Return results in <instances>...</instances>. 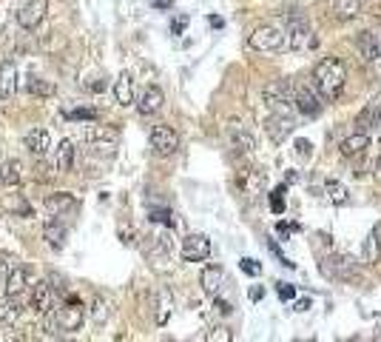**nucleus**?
<instances>
[{"label": "nucleus", "mask_w": 381, "mask_h": 342, "mask_svg": "<svg viewBox=\"0 0 381 342\" xmlns=\"http://www.w3.org/2000/svg\"><path fill=\"white\" fill-rule=\"evenodd\" d=\"M43 240L51 245L54 251H63L66 249V240H69V228L63 220H49L43 228Z\"/></svg>", "instance_id": "aec40b11"}, {"label": "nucleus", "mask_w": 381, "mask_h": 342, "mask_svg": "<svg viewBox=\"0 0 381 342\" xmlns=\"http://www.w3.org/2000/svg\"><path fill=\"white\" fill-rule=\"evenodd\" d=\"M34 171H37V180H49V177H51V174H49V166H43V163L37 166Z\"/></svg>", "instance_id": "79ce46f5"}, {"label": "nucleus", "mask_w": 381, "mask_h": 342, "mask_svg": "<svg viewBox=\"0 0 381 342\" xmlns=\"http://www.w3.org/2000/svg\"><path fill=\"white\" fill-rule=\"evenodd\" d=\"M271 212L273 214H284V185H279V188L271 192Z\"/></svg>", "instance_id": "f704fd0d"}, {"label": "nucleus", "mask_w": 381, "mask_h": 342, "mask_svg": "<svg viewBox=\"0 0 381 342\" xmlns=\"http://www.w3.org/2000/svg\"><path fill=\"white\" fill-rule=\"evenodd\" d=\"M29 288V271L23 269V265H17V269H12L6 274V282H3V294L6 297H23Z\"/></svg>", "instance_id": "6ab92c4d"}, {"label": "nucleus", "mask_w": 381, "mask_h": 342, "mask_svg": "<svg viewBox=\"0 0 381 342\" xmlns=\"http://www.w3.org/2000/svg\"><path fill=\"white\" fill-rule=\"evenodd\" d=\"M239 269L247 274V277H259V271H262V265L256 262V260H251V257H245L242 262H239Z\"/></svg>", "instance_id": "c9c22d12"}, {"label": "nucleus", "mask_w": 381, "mask_h": 342, "mask_svg": "<svg viewBox=\"0 0 381 342\" xmlns=\"http://www.w3.org/2000/svg\"><path fill=\"white\" fill-rule=\"evenodd\" d=\"M378 174H381V157H378Z\"/></svg>", "instance_id": "09e8293b"}, {"label": "nucleus", "mask_w": 381, "mask_h": 342, "mask_svg": "<svg viewBox=\"0 0 381 342\" xmlns=\"http://www.w3.org/2000/svg\"><path fill=\"white\" fill-rule=\"evenodd\" d=\"M77 208H80L77 197L69 194V192H57V194L46 197V212L51 214V220H63L66 223V217H71Z\"/></svg>", "instance_id": "1a4fd4ad"}, {"label": "nucleus", "mask_w": 381, "mask_h": 342, "mask_svg": "<svg viewBox=\"0 0 381 342\" xmlns=\"http://www.w3.org/2000/svg\"><path fill=\"white\" fill-rule=\"evenodd\" d=\"M321 271H325L328 277H333V280H353L356 277V265L345 254H333V257L325 260V269H321Z\"/></svg>", "instance_id": "ddd939ff"}, {"label": "nucleus", "mask_w": 381, "mask_h": 342, "mask_svg": "<svg viewBox=\"0 0 381 342\" xmlns=\"http://www.w3.org/2000/svg\"><path fill=\"white\" fill-rule=\"evenodd\" d=\"M313 155V143L310 140H296V157L299 160H310Z\"/></svg>", "instance_id": "e433bc0d"}, {"label": "nucleus", "mask_w": 381, "mask_h": 342, "mask_svg": "<svg viewBox=\"0 0 381 342\" xmlns=\"http://www.w3.org/2000/svg\"><path fill=\"white\" fill-rule=\"evenodd\" d=\"M247 46L254 52H282L288 49V29L279 23H259L247 37Z\"/></svg>", "instance_id": "f03ea898"}, {"label": "nucleus", "mask_w": 381, "mask_h": 342, "mask_svg": "<svg viewBox=\"0 0 381 342\" xmlns=\"http://www.w3.org/2000/svg\"><path fill=\"white\" fill-rule=\"evenodd\" d=\"M185 23H188V17H177V21H174V32L180 34V32L185 29Z\"/></svg>", "instance_id": "37998d69"}, {"label": "nucleus", "mask_w": 381, "mask_h": 342, "mask_svg": "<svg viewBox=\"0 0 381 342\" xmlns=\"http://www.w3.org/2000/svg\"><path fill=\"white\" fill-rule=\"evenodd\" d=\"M151 220H154V223H162V225H174L168 208H154V212H151Z\"/></svg>", "instance_id": "58836bf2"}, {"label": "nucleus", "mask_w": 381, "mask_h": 342, "mask_svg": "<svg viewBox=\"0 0 381 342\" xmlns=\"http://www.w3.org/2000/svg\"><path fill=\"white\" fill-rule=\"evenodd\" d=\"M26 91L32 94V98H54V91L57 86L51 80H43V78H26Z\"/></svg>", "instance_id": "c85d7f7f"}, {"label": "nucleus", "mask_w": 381, "mask_h": 342, "mask_svg": "<svg viewBox=\"0 0 381 342\" xmlns=\"http://www.w3.org/2000/svg\"><path fill=\"white\" fill-rule=\"evenodd\" d=\"M199 282H202V291L205 294L219 297L222 288H225V271L219 269V265H208V269L202 271V277H199Z\"/></svg>", "instance_id": "412c9836"}, {"label": "nucleus", "mask_w": 381, "mask_h": 342, "mask_svg": "<svg viewBox=\"0 0 381 342\" xmlns=\"http://www.w3.org/2000/svg\"><path fill=\"white\" fill-rule=\"evenodd\" d=\"M313 86L319 89V94L328 103L339 100L341 91H345V86H347V63L341 60V57H333V54L321 57V60L316 63V69H313Z\"/></svg>", "instance_id": "f257e3e1"}, {"label": "nucleus", "mask_w": 381, "mask_h": 342, "mask_svg": "<svg viewBox=\"0 0 381 342\" xmlns=\"http://www.w3.org/2000/svg\"><path fill=\"white\" fill-rule=\"evenodd\" d=\"M108 302L103 299V297H94V302H91V317H94V322H97V326H103V322L108 319Z\"/></svg>", "instance_id": "473e14b6"}, {"label": "nucleus", "mask_w": 381, "mask_h": 342, "mask_svg": "<svg viewBox=\"0 0 381 342\" xmlns=\"http://www.w3.org/2000/svg\"><path fill=\"white\" fill-rule=\"evenodd\" d=\"M365 260L367 262H381V223L373 228L365 240Z\"/></svg>", "instance_id": "cd10ccee"}, {"label": "nucleus", "mask_w": 381, "mask_h": 342, "mask_svg": "<svg viewBox=\"0 0 381 342\" xmlns=\"http://www.w3.org/2000/svg\"><path fill=\"white\" fill-rule=\"evenodd\" d=\"M231 143L236 151H242V155H254L256 151V137L247 128H242L239 123H236V128H231Z\"/></svg>", "instance_id": "a878e982"}, {"label": "nucleus", "mask_w": 381, "mask_h": 342, "mask_svg": "<svg viewBox=\"0 0 381 342\" xmlns=\"http://www.w3.org/2000/svg\"><path fill=\"white\" fill-rule=\"evenodd\" d=\"M356 46H358V52H361L365 60H378V57H381V43H378V37L373 32H361L356 37Z\"/></svg>", "instance_id": "393cba45"}, {"label": "nucleus", "mask_w": 381, "mask_h": 342, "mask_svg": "<svg viewBox=\"0 0 381 342\" xmlns=\"http://www.w3.org/2000/svg\"><path fill=\"white\" fill-rule=\"evenodd\" d=\"M46 12H49V0H21V6H17V23L26 32H34L46 21Z\"/></svg>", "instance_id": "6e6552de"}, {"label": "nucleus", "mask_w": 381, "mask_h": 342, "mask_svg": "<svg viewBox=\"0 0 381 342\" xmlns=\"http://www.w3.org/2000/svg\"><path fill=\"white\" fill-rule=\"evenodd\" d=\"M23 143H26V148L32 151L34 157H46L49 151H51V135H49L46 128H29Z\"/></svg>", "instance_id": "f3484780"}, {"label": "nucleus", "mask_w": 381, "mask_h": 342, "mask_svg": "<svg viewBox=\"0 0 381 342\" xmlns=\"http://www.w3.org/2000/svg\"><path fill=\"white\" fill-rule=\"evenodd\" d=\"M114 100L120 106H131L134 103V80H131V74L123 71L117 80H114Z\"/></svg>", "instance_id": "4be33fe9"}, {"label": "nucleus", "mask_w": 381, "mask_h": 342, "mask_svg": "<svg viewBox=\"0 0 381 342\" xmlns=\"http://www.w3.org/2000/svg\"><path fill=\"white\" fill-rule=\"evenodd\" d=\"M211 257V240L205 234H188L182 240V260L185 262H202Z\"/></svg>", "instance_id": "9d476101"}, {"label": "nucleus", "mask_w": 381, "mask_h": 342, "mask_svg": "<svg viewBox=\"0 0 381 342\" xmlns=\"http://www.w3.org/2000/svg\"><path fill=\"white\" fill-rule=\"evenodd\" d=\"M17 86H21V74H17L14 60H3V66H0V98L3 100L14 98Z\"/></svg>", "instance_id": "a211bd4d"}, {"label": "nucleus", "mask_w": 381, "mask_h": 342, "mask_svg": "<svg viewBox=\"0 0 381 342\" xmlns=\"http://www.w3.org/2000/svg\"><path fill=\"white\" fill-rule=\"evenodd\" d=\"M97 117V111L94 109H74V111H69V120H94Z\"/></svg>", "instance_id": "4c0bfd02"}, {"label": "nucleus", "mask_w": 381, "mask_h": 342, "mask_svg": "<svg viewBox=\"0 0 381 342\" xmlns=\"http://www.w3.org/2000/svg\"><path fill=\"white\" fill-rule=\"evenodd\" d=\"M148 143L157 157H171V155H177V148H180V135L171 126H154L148 135Z\"/></svg>", "instance_id": "0eeeda50"}, {"label": "nucleus", "mask_w": 381, "mask_h": 342, "mask_svg": "<svg viewBox=\"0 0 381 342\" xmlns=\"http://www.w3.org/2000/svg\"><path fill=\"white\" fill-rule=\"evenodd\" d=\"M276 294H279V299H293L296 297V288H293V285H288V282H279L276 285Z\"/></svg>", "instance_id": "ea45409f"}, {"label": "nucleus", "mask_w": 381, "mask_h": 342, "mask_svg": "<svg viewBox=\"0 0 381 342\" xmlns=\"http://www.w3.org/2000/svg\"><path fill=\"white\" fill-rule=\"evenodd\" d=\"M165 103V94L160 86H145V91L140 94V100H137V111L143 114V117H151V114H157Z\"/></svg>", "instance_id": "2eb2a0df"}, {"label": "nucleus", "mask_w": 381, "mask_h": 342, "mask_svg": "<svg viewBox=\"0 0 381 342\" xmlns=\"http://www.w3.org/2000/svg\"><path fill=\"white\" fill-rule=\"evenodd\" d=\"M265 183H268V177H265V171L262 168H251L247 171V177H245V188L247 192H259V188H265Z\"/></svg>", "instance_id": "2f4dec72"}, {"label": "nucleus", "mask_w": 381, "mask_h": 342, "mask_svg": "<svg viewBox=\"0 0 381 342\" xmlns=\"http://www.w3.org/2000/svg\"><path fill=\"white\" fill-rule=\"evenodd\" d=\"M86 140L94 148H106L111 155L114 146H117V131L108 128V126H91V128H86Z\"/></svg>", "instance_id": "dca6fc26"}, {"label": "nucleus", "mask_w": 381, "mask_h": 342, "mask_svg": "<svg viewBox=\"0 0 381 342\" xmlns=\"http://www.w3.org/2000/svg\"><path fill=\"white\" fill-rule=\"evenodd\" d=\"M154 6H157V9H168L171 0H154Z\"/></svg>", "instance_id": "de8ad7c7"}, {"label": "nucleus", "mask_w": 381, "mask_h": 342, "mask_svg": "<svg viewBox=\"0 0 381 342\" xmlns=\"http://www.w3.org/2000/svg\"><path fill=\"white\" fill-rule=\"evenodd\" d=\"M217 308H219V314H231V306H228L225 299H217Z\"/></svg>", "instance_id": "c03bdc74"}, {"label": "nucleus", "mask_w": 381, "mask_h": 342, "mask_svg": "<svg viewBox=\"0 0 381 342\" xmlns=\"http://www.w3.org/2000/svg\"><path fill=\"white\" fill-rule=\"evenodd\" d=\"M168 317H171V297L162 291L160 294V302H157V326H165V322H168Z\"/></svg>", "instance_id": "72a5a7b5"}, {"label": "nucleus", "mask_w": 381, "mask_h": 342, "mask_svg": "<svg viewBox=\"0 0 381 342\" xmlns=\"http://www.w3.org/2000/svg\"><path fill=\"white\" fill-rule=\"evenodd\" d=\"M333 12H336L339 21H353V17H358V12H361V0H336Z\"/></svg>", "instance_id": "7c9ffc66"}, {"label": "nucleus", "mask_w": 381, "mask_h": 342, "mask_svg": "<svg viewBox=\"0 0 381 342\" xmlns=\"http://www.w3.org/2000/svg\"><path fill=\"white\" fill-rule=\"evenodd\" d=\"M51 317H54L57 331H63V334H74V331L83 328V306H80L77 297H69L66 306L51 311Z\"/></svg>", "instance_id": "39448f33"}, {"label": "nucleus", "mask_w": 381, "mask_h": 342, "mask_svg": "<svg viewBox=\"0 0 381 342\" xmlns=\"http://www.w3.org/2000/svg\"><path fill=\"white\" fill-rule=\"evenodd\" d=\"M325 98L319 94V89L313 86V80L308 83V80H302L296 89H293V109L302 114V117H319L321 111H325Z\"/></svg>", "instance_id": "7ed1b4c3"}, {"label": "nucleus", "mask_w": 381, "mask_h": 342, "mask_svg": "<svg viewBox=\"0 0 381 342\" xmlns=\"http://www.w3.org/2000/svg\"><path fill=\"white\" fill-rule=\"evenodd\" d=\"M23 183V163L21 160H6L0 166V185L6 188H14Z\"/></svg>", "instance_id": "b1692460"}, {"label": "nucleus", "mask_w": 381, "mask_h": 342, "mask_svg": "<svg viewBox=\"0 0 381 342\" xmlns=\"http://www.w3.org/2000/svg\"><path fill=\"white\" fill-rule=\"evenodd\" d=\"M370 146V135H367V131H353V135L350 137H345V140H341V155H345V157H356V155H361V151H365Z\"/></svg>", "instance_id": "5701e85b"}, {"label": "nucleus", "mask_w": 381, "mask_h": 342, "mask_svg": "<svg viewBox=\"0 0 381 342\" xmlns=\"http://www.w3.org/2000/svg\"><path fill=\"white\" fill-rule=\"evenodd\" d=\"M284 29H288V49H291V52H310V49H316L319 37L313 34V29H310L308 21H302V17H293V21L284 26Z\"/></svg>", "instance_id": "423d86ee"}, {"label": "nucleus", "mask_w": 381, "mask_h": 342, "mask_svg": "<svg viewBox=\"0 0 381 342\" xmlns=\"http://www.w3.org/2000/svg\"><path fill=\"white\" fill-rule=\"evenodd\" d=\"M74 151H77V148H74L71 140H63L60 146H57V171H63V174H66V171H71V166H74Z\"/></svg>", "instance_id": "c756f323"}, {"label": "nucleus", "mask_w": 381, "mask_h": 342, "mask_svg": "<svg viewBox=\"0 0 381 342\" xmlns=\"http://www.w3.org/2000/svg\"><path fill=\"white\" fill-rule=\"evenodd\" d=\"M21 319H23L21 297H3L0 299V328H14Z\"/></svg>", "instance_id": "4468645a"}, {"label": "nucleus", "mask_w": 381, "mask_h": 342, "mask_svg": "<svg viewBox=\"0 0 381 342\" xmlns=\"http://www.w3.org/2000/svg\"><path fill=\"white\" fill-rule=\"evenodd\" d=\"M310 308V299H299L296 302V311H308Z\"/></svg>", "instance_id": "49530a36"}, {"label": "nucleus", "mask_w": 381, "mask_h": 342, "mask_svg": "<svg viewBox=\"0 0 381 342\" xmlns=\"http://www.w3.org/2000/svg\"><path fill=\"white\" fill-rule=\"evenodd\" d=\"M325 197H328L333 205H339V208L350 203L347 185H345V183H339V180H328V183H325Z\"/></svg>", "instance_id": "bb28decb"}, {"label": "nucleus", "mask_w": 381, "mask_h": 342, "mask_svg": "<svg viewBox=\"0 0 381 342\" xmlns=\"http://www.w3.org/2000/svg\"><path fill=\"white\" fill-rule=\"evenodd\" d=\"M293 128H296V123L291 120V114H271L268 117V123H265V131H268V137L279 146V143H284L291 135H293Z\"/></svg>", "instance_id": "f8f14e48"}, {"label": "nucleus", "mask_w": 381, "mask_h": 342, "mask_svg": "<svg viewBox=\"0 0 381 342\" xmlns=\"http://www.w3.org/2000/svg\"><path fill=\"white\" fill-rule=\"evenodd\" d=\"M54 302H57V291L51 288L49 280H40L32 288V308L37 314H51L54 311Z\"/></svg>", "instance_id": "9b49d317"}, {"label": "nucleus", "mask_w": 381, "mask_h": 342, "mask_svg": "<svg viewBox=\"0 0 381 342\" xmlns=\"http://www.w3.org/2000/svg\"><path fill=\"white\" fill-rule=\"evenodd\" d=\"M262 100L276 114H291L293 111V89L284 80H273L262 89Z\"/></svg>", "instance_id": "20e7f679"}, {"label": "nucleus", "mask_w": 381, "mask_h": 342, "mask_svg": "<svg viewBox=\"0 0 381 342\" xmlns=\"http://www.w3.org/2000/svg\"><path fill=\"white\" fill-rule=\"evenodd\" d=\"M0 274H3V265H0Z\"/></svg>", "instance_id": "8fccbe9b"}, {"label": "nucleus", "mask_w": 381, "mask_h": 342, "mask_svg": "<svg viewBox=\"0 0 381 342\" xmlns=\"http://www.w3.org/2000/svg\"><path fill=\"white\" fill-rule=\"evenodd\" d=\"M211 339H225V342H231L234 334L228 331V328H214V331H211Z\"/></svg>", "instance_id": "a19ab883"}, {"label": "nucleus", "mask_w": 381, "mask_h": 342, "mask_svg": "<svg viewBox=\"0 0 381 342\" xmlns=\"http://www.w3.org/2000/svg\"><path fill=\"white\" fill-rule=\"evenodd\" d=\"M265 297V288H262V285H259V288H251V299L256 302V299H262Z\"/></svg>", "instance_id": "a18cd8bd"}]
</instances>
